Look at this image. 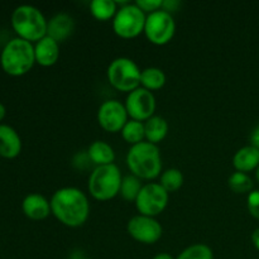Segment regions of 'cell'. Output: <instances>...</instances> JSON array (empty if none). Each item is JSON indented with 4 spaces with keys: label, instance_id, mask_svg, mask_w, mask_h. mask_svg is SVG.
Listing matches in <instances>:
<instances>
[{
    "label": "cell",
    "instance_id": "cell-20",
    "mask_svg": "<svg viewBox=\"0 0 259 259\" xmlns=\"http://www.w3.org/2000/svg\"><path fill=\"white\" fill-rule=\"evenodd\" d=\"M90 12L95 19L105 22L115 17L118 3L114 0H93L90 3Z\"/></svg>",
    "mask_w": 259,
    "mask_h": 259
},
{
    "label": "cell",
    "instance_id": "cell-16",
    "mask_svg": "<svg viewBox=\"0 0 259 259\" xmlns=\"http://www.w3.org/2000/svg\"><path fill=\"white\" fill-rule=\"evenodd\" d=\"M35 62L43 67H51L55 65L60 57V46L58 42L46 35L38 40L34 46Z\"/></svg>",
    "mask_w": 259,
    "mask_h": 259
},
{
    "label": "cell",
    "instance_id": "cell-11",
    "mask_svg": "<svg viewBox=\"0 0 259 259\" xmlns=\"http://www.w3.org/2000/svg\"><path fill=\"white\" fill-rule=\"evenodd\" d=\"M129 235L143 244H154L162 237V227L154 218L138 215L128 222Z\"/></svg>",
    "mask_w": 259,
    "mask_h": 259
},
{
    "label": "cell",
    "instance_id": "cell-18",
    "mask_svg": "<svg viewBox=\"0 0 259 259\" xmlns=\"http://www.w3.org/2000/svg\"><path fill=\"white\" fill-rule=\"evenodd\" d=\"M88 156L90 161L96 166H106V164H113L115 159V153L110 144L104 141H95L89 147Z\"/></svg>",
    "mask_w": 259,
    "mask_h": 259
},
{
    "label": "cell",
    "instance_id": "cell-19",
    "mask_svg": "<svg viewBox=\"0 0 259 259\" xmlns=\"http://www.w3.org/2000/svg\"><path fill=\"white\" fill-rule=\"evenodd\" d=\"M144 131H146L147 142L157 146V143L166 138L168 133V123L162 116H152L144 124Z\"/></svg>",
    "mask_w": 259,
    "mask_h": 259
},
{
    "label": "cell",
    "instance_id": "cell-26",
    "mask_svg": "<svg viewBox=\"0 0 259 259\" xmlns=\"http://www.w3.org/2000/svg\"><path fill=\"white\" fill-rule=\"evenodd\" d=\"M177 259H214V254L206 244H194L186 248Z\"/></svg>",
    "mask_w": 259,
    "mask_h": 259
},
{
    "label": "cell",
    "instance_id": "cell-14",
    "mask_svg": "<svg viewBox=\"0 0 259 259\" xmlns=\"http://www.w3.org/2000/svg\"><path fill=\"white\" fill-rule=\"evenodd\" d=\"M22 210L30 220L39 222L51 214V204L43 195L29 194L23 199Z\"/></svg>",
    "mask_w": 259,
    "mask_h": 259
},
{
    "label": "cell",
    "instance_id": "cell-17",
    "mask_svg": "<svg viewBox=\"0 0 259 259\" xmlns=\"http://www.w3.org/2000/svg\"><path fill=\"white\" fill-rule=\"evenodd\" d=\"M233 166L238 172H249L259 166V149L252 146L243 147L235 153Z\"/></svg>",
    "mask_w": 259,
    "mask_h": 259
},
{
    "label": "cell",
    "instance_id": "cell-13",
    "mask_svg": "<svg viewBox=\"0 0 259 259\" xmlns=\"http://www.w3.org/2000/svg\"><path fill=\"white\" fill-rule=\"evenodd\" d=\"M22 152V139L18 132L8 124H0V157L13 159Z\"/></svg>",
    "mask_w": 259,
    "mask_h": 259
},
{
    "label": "cell",
    "instance_id": "cell-24",
    "mask_svg": "<svg viewBox=\"0 0 259 259\" xmlns=\"http://www.w3.org/2000/svg\"><path fill=\"white\" fill-rule=\"evenodd\" d=\"M184 185V175L180 169L169 168L164 171L161 176V186L167 192H175Z\"/></svg>",
    "mask_w": 259,
    "mask_h": 259
},
{
    "label": "cell",
    "instance_id": "cell-15",
    "mask_svg": "<svg viewBox=\"0 0 259 259\" xmlns=\"http://www.w3.org/2000/svg\"><path fill=\"white\" fill-rule=\"evenodd\" d=\"M75 30V20L71 15L61 13L48 20L47 35L56 42H63L72 35Z\"/></svg>",
    "mask_w": 259,
    "mask_h": 259
},
{
    "label": "cell",
    "instance_id": "cell-7",
    "mask_svg": "<svg viewBox=\"0 0 259 259\" xmlns=\"http://www.w3.org/2000/svg\"><path fill=\"white\" fill-rule=\"evenodd\" d=\"M147 17L137 4H126L116 12L113 20V29L124 39L136 38L144 32Z\"/></svg>",
    "mask_w": 259,
    "mask_h": 259
},
{
    "label": "cell",
    "instance_id": "cell-28",
    "mask_svg": "<svg viewBox=\"0 0 259 259\" xmlns=\"http://www.w3.org/2000/svg\"><path fill=\"white\" fill-rule=\"evenodd\" d=\"M248 210L252 217L259 220V191H253L248 195Z\"/></svg>",
    "mask_w": 259,
    "mask_h": 259
},
{
    "label": "cell",
    "instance_id": "cell-23",
    "mask_svg": "<svg viewBox=\"0 0 259 259\" xmlns=\"http://www.w3.org/2000/svg\"><path fill=\"white\" fill-rule=\"evenodd\" d=\"M142 182L141 179H138L134 175H129V176L123 177L120 186V195L125 201H134L136 202L137 197H138L139 192L142 190Z\"/></svg>",
    "mask_w": 259,
    "mask_h": 259
},
{
    "label": "cell",
    "instance_id": "cell-21",
    "mask_svg": "<svg viewBox=\"0 0 259 259\" xmlns=\"http://www.w3.org/2000/svg\"><path fill=\"white\" fill-rule=\"evenodd\" d=\"M141 83L144 89L149 91L159 90L166 83V75L161 68L148 67L142 71L141 73Z\"/></svg>",
    "mask_w": 259,
    "mask_h": 259
},
{
    "label": "cell",
    "instance_id": "cell-10",
    "mask_svg": "<svg viewBox=\"0 0 259 259\" xmlns=\"http://www.w3.org/2000/svg\"><path fill=\"white\" fill-rule=\"evenodd\" d=\"M125 109L133 120L147 121L153 116L156 110V98L152 91L138 88L129 93L125 101Z\"/></svg>",
    "mask_w": 259,
    "mask_h": 259
},
{
    "label": "cell",
    "instance_id": "cell-12",
    "mask_svg": "<svg viewBox=\"0 0 259 259\" xmlns=\"http://www.w3.org/2000/svg\"><path fill=\"white\" fill-rule=\"evenodd\" d=\"M98 121L101 128L110 133L121 132L128 121L125 105L118 100H106L100 105L98 111Z\"/></svg>",
    "mask_w": 259,
    "mask_h": 259
},
{
    "label": "cell",
    "instance_id": "cell-22",
    "mask_svg": "<svg viewBox=\"0 0 259 259\" xmlns=\"http://www.w3.org/2000/svg\"><path fill=\"white\" fill-rule=\"evenodd\" d=\"M121 137L126 143L136 146V144L143 142L146 138V131H144V124L138 120H128L124 128L121 129Z\"/></svg>",
    "mask_w": 259,
    "mask_h": 259
},
{
    "label": "cell",
    "instance_id": "cell-32",
    "mask_svg": "<svg viewBox=\"0 0 259 259\" xmlns=\"http://www.w3.org/2000/svg\"><path fill=\"white\" fill-rule=\"evenodd\" d=\"M5 115H7V108H5L4 104L0 103V124H2L3 119L5 118Z\"/></svg>",
    "mask_w": 259,
    "mask_h": 259
},
{
    "label": "cell",
    "instance_id": "cell-35",
    "mask_svg": "<svg viewBox=\"0 0 259 259\" xmlns=\"http://www.w3.org/2000/svg\"><path fill=\"white\" fill-rule=\"evenodd\" d=\"M82 259H90V258H82Z\"/></svg>",
    "mask_w": 259,
    "mask_h": 259
},
{
    "label": "cell",
    "instance_id": "cell-1",
    "mask_svg": "<svg viewBox=\"0 0 259 259\" xmlns=\"http://www.w3.org/2000/svg\"><path fill=\"white\" fill-rule=\"evenodd\" d=\"M50 204L51 212L66 227H81L85 224L90 214L88 197L76 187H63L57 190L53 194Z\"/></svg>",
    "mask_w": 259,
    "mask_h": 259
},
{
    "label": "cell",
    "instance_id": "cell-25",
    "mask_svg": "<svg viewBox=\"0 0 259 259\" xmlns=\"http://www.w3.org/2000/svg\"><path fill=\"white\" fill-rule=\"evenodd\" d=\"M229 187L235 194H245L253 189V182L249 176L243 172H234L228 180Z\"/></svg>",
    "mask_w": 259,
    "mask_h": 259
},
{
    "label": "cell",
    "instance_id": "cell-27",
    "mask_svg": "<svg viewBox=\"0 0 259 259\" xmlns=\"http://www.w3.org/2000/svg\"><path fill=\"white\" fill-rule=\"evenodd\" d=\"M137 7L141 8L144 13H154L163 5L162 0H137Z\"/></svg>",
    "mask_w": 259,
    "mask_h": 259
},
{
    "label": "cell",
    "instance_id": "cell-29",
    "mask_svg": "<svg viewBox=\"0 0 259 259\" xmlns=\"http://www.w3.org/2000/svg\"><path fill=\"white\" fill-rule=\"evenodd\" d=\"M179 5H180L179 2H175V0H167V2H163L162 8H163V10H166V12L169 13V12H175Z\"/></svg>",
    "mask_w": 259,
    "mask_h": 259
},
{
    "label": "cell",
    "instance_id": "cell-6",
    "mask_svg": "<svg viewBox=\"0 0 259 259\" xmlns=\"http://www.w3.org/2000/svg\"><path fill=\"white\" fill-rule=\"evenodd\" d=\"M141 73L138 65L128 57L115 58L108 67V80L119 91L132 93L141 85Z\"/></svg>",
    "mask_w": 259,
    "mask_h": 259
},
{
    "label": "cell",
    "instance_id": "cell-31",
    "mask_svg": "<svg viewBox=\"0 0 259 259\" xmlns=\"http://www.w3.org/2000/svg\"><path fill=\"white\" fill-rule=\"evenodd\" d=\"M252 242H253V244H254V247L259 250V229H257L254 233H253Z\"/></svg>",
    "mask_w": 259,
    "mask_h": 259
},
{
    "label": "cell",
    "instance_id": "cell-30",
    "mask_svg": "<svg viewBox=\"0 0 259 259\" xmlns=\"http://www.w3.org/2000/svg\"><path fill=\"white\" fill-rule=\"evenodd\" d=\"M250 143H252V147L259 149V125L255 126L254 131L250 134Z\"/></svg>",
    "mask_w": 259,
    "mask_h": 259
},
{
    "label": "cell",
    "instance_id": "cell-3",
    "mask_svg": "<svg viewBox=\"0 0 259 259\" xmlns=\"http://www.w3.org/2000/svg\"><path fill=\"white\" fill-rule=\"evenodd\" d=\"M126 164L134 176L141 180H153L159 176L162 169V159L156 144L149 142L132 146L126 154Z\"/></svg>",
    "mask_w": 259,
    "mask_h": 259
},
{
    "label": "cell",
    "instance_id": "cell-34",
    "mask_svg": "<svg viewBox=\"0 0 259 259\" xmlns=\"http://www.w3.org/2000/svg\"><path fill=\"white\" fill-rule=\"evenodd\" d=\"M255 176H257V180L259 181V166H258V168H257V174H255Z\"/></svg>",
    "mask_w": 259,
    "mask_h": 259
},
{
    "label": "cell",
    "instance_id": "cell-8",
    "mask_svg": "<svg viewBox=\"0 0 259 259\" xmlns=\"http://www.w3.org/2000/svg\"><path fill=\"white\" fill-rule=\"evenodd\" d=\"M175 32H176V23L171 13L159 9L147 17L144 33L149 42L153 45H167L174 38Z\"/></svg>",
    "mask_w": 259,
    "mask_h": 259
},
{
    "label": "cell",
    "instance_id": "cell-5",
    "mask_svg": "<svg viewBox=\"0 0 259 259\" xmlns=\"http://www.w3.org/2000/svg\"><path fill=\"white\" fill-rule=\"evenodd\" d=\"M123 177L115 164L99 166L91 172L89 179V191L99 201L114 199L120 192Z\"/></svg>",
    "mask_w": 259,
    "mask_h": 259
},
{
    "label": "cell",
    "instance_id": "cell-33",
    "mask_svg": "<svg viewBox=\"0 0 259 259\" xmlns=\"http://www.w3.org/2000/svg\"><path fill=\"white\" fill-rule=\"evenodd\" d=\"M153 259H175V258L172 257L171 254H168V253H159V254H157Z\"/></svg>",
    "mask_w": 259,
    "mask_h": 259
},
{
    "label": "cell",
    "instance_id": "cell-2",
    "mask_svg": "<svg viewBox=\"0 0 259 259\" xmlns=\"http://www.w3.org/2000/svg\"><path fill=\"white\" fill-rule=\"evenodd\" d=\"M34 63V46L19 37L8 40L0 53V66L3 71L14 77L29 72Z\"/></svg>",
    "mask_w": 259,
    "mask_h": 259
},
{
    "label": "cell",
    "instance_id": "cell-9",
    "mask_svg": "<svg viewBox=\"0 0 259 259\" xmlns=\"http://www.w3.org/2000/svg\"><path fill=\"white\" fill-rule=\"evenodd\" d=\"M168 204V192L161 184H147L142 187L136 200V206L141 215L157 217L166 209Z\"/></svg>",
    "mask_w": 259,
    "mask_h": 259
},
{
    "label": "cell",
    "instance_id": "cell-4",
    "mask_svg": "<svg viewBox=\"0 0 259 259\" xmlns=\"http://www.w3.org/2000/svg\"><path fill=\"white\" fill-rule=\"evenodd\" d=\"M10 22L18 37L30 43H37L47 35V19L43 13L33 5L24 4L15 8Z\"/></svg>",
    "mask_w": 259,
    "mask_h": 259
}]
</instances>
